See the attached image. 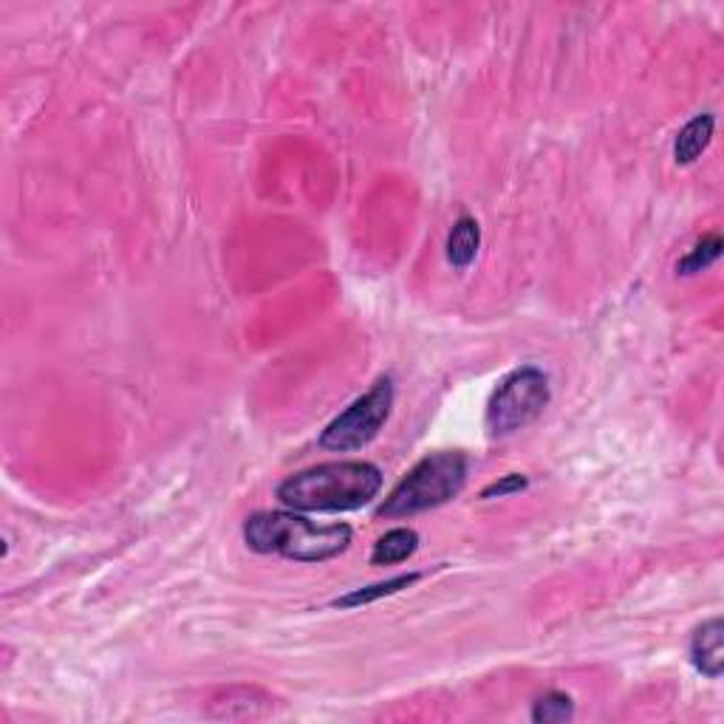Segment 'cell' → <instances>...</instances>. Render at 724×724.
Returning a JSON list of instances; mask_svg holds the SVG:
<instances>
[{
    "instance_id": "cell-7",
    "label": "cell",
    "mask_w": 724,
    "mask_h": 724,
    "mask_svg": "<svg viewBox=\"0 0 724 724\" xmlns=\"http://www.w3.org/2000/svg\"><path fill=\"white\" fill-rule=\"evenodd\" d=\"M713 130H716V119L710 114H699L694 116L685 128L676 134V142H674V158L676 165L688 167L694 165L696 158L702 156L704 151H708L710 139H713Z\"/></svg>"
},
{
    "instance_id": "cell-12",
    "label": "cell",
    "mask_w": 724,
    "mask_h": 724,
    "mask_svg": "<svg viewBox=\"0 0 724 724\" xmlns=\"http://www.w3.org/2000/svg\"><path fill=\"white\" fill-rule=\"evenodd\" d=\"M574 716V702L569 694L560 690H549L532 704V722L535 724H560L569 722Z\"/></svg>"
},
{
    "instance_id": "cell-13",
    "label": "cell",
    "mask_w": 724,
    "mask_h": 724,
    "mask_svg": "<svg viewBox=\"0 0 724 724\" xmlns=\"http://www.w3.org/2000/svg\"><path fill=\"white\" fill-rule=\"evenodd\" d=\"M526 487H530V479H526V475H521V473L501 475V479L493 481L490 487L481 490V501H490V498H504V495H516Z\"/></svg>"
},
{
    "instance_id": "cell-9",
    "label": "cell",
    "mask_w": 724,
    "mask_h": 724,
    "mask_svg": "<svg viewBox=\"0 0 724 724\" xmlns=\"http://www.w3.org/2000/svg\"><path fill=\"white\" fill-rule=\"evenodd\" d=\"M417 549H419L417 532L399 526V530L385 532V535L373 544L371 563L373 567H396V563H405Z\"/></svg>"
},
{
    "instance_id": "cell-1",
    "label": "cell",
    "mask_w": 724,
    "mask_h": 724,
    "mask_svg": "<svg viewBox=\"0 0 724 724\" xmlns=\"http://www.w3.org/2000/svg\"><path fill=\"white\" fill-rule=\"evenodd\" d=\"M380 490L382 473L371 461H329L289 475L278 501L294 512H348L371 504Z\"/></svg>"
},
{
    "instance_id": "cell-5",
    "label": "cell",
    "mask_w": 724,
    "mask_h": 724,
    "mask_svg": "<svg viewBox=\"0 0 724 724\" xmlns=\"http://www.w3.org/2000/svg\"><path fill=\"white\" fill-rule=\"evenodd\" d=\"M391 408H394V382H391V377H382V380L373 382L368 394L354 399L340 417L326 424V431L320 433V447L331 453H348L366 447L385 428Z\"/></svg>"
},
{
    "instance_id": "cell-4",
    "label": "cell",
    "mask_w": 724,
    "mask_h": 724,
    "mask_svg": "<svg viewBox=\"0 0 724 724\" xmlns=\"http://www.w3.org/2000/svg\"><path fill=\"white\" fill-rule=\"evenodd\" d=\"M546 405H549L546 373L535 366L516 368L498 382L487 402L484 422H487L490 436H509L521 431L544 414Z\"/></svg>"
},
{
    "instance_id": "cell-8",
    "label": "cell",
    "mask_w": 724,
    "mask_h": 724,
    "mask_svg": "<svg viewBox=\"0 0 724 724\" xmlns=\"http://www.w3.org/2000/svg\"><path fill=\"white\" fill-rule=\"evenodd\" d=\"M481 246V227L475 218L461 216L459 221L453 224L450 236H447V261H450L456 269H467L473 264L475 255H479Z\"/></svg>"
},
{
    "instance_id": "cell-3",
    "label": "cell",
    "mask_w": 724,
    "mask_h": 724,
    "mask_svg": "<svg viewBox=\"0 0 724 724\" xmlns=\"http://www.w3.org/2000/svg\"><path fill=\"white\" fill-rule=\"evenodd\" d=\"M467 481V459L459 450H442L424 456L410 467L408 475L391 490L385 501L377 507L380 518H408L424 509L442 507L459 495Z\"/></svg>"
},
{
    "instance_id": "cell-10",
    "label": "cell",
    "mask_w": 724,
    "mask_h": 724,
    "mask_svg": "<svg viewBox=\"0 0 724 724\" xmlns=\"http://www.w3.org/2000/svg\"><path fill=\"white\" fill-rule=\"evenodd\" d=\"M419 577H422V574L410 572V574H399V577H391V581L371 583V586H366V588H354V592H348V595L338 597V600H334V606H338V609H359V606L377 602V600H382V597L399 595L402 588H408V586H414V583H419Z\"/></svg>"
},
{
    "instance_id": "cell-6",
    "label": "cell",
    "mask_w": 724,
    "mask_h": 724,
    "mask_svg": "<svg viewBox=\"0 0 724 724\" xmlns=\"http://www.w3.org/2000/svg\"><path fill=\"white\" fill-rule=\"evenodd\" d=\"M690 662L708 679H719L724 671V623L722 617L704 620L690 637Z\"/></svg>"
},
{
    "instance_id": "cell-2",
    "label": "cell",
    "mask_w": 724,
    "mask_h": 724,
    "mask_svg": "<svg viewBox=\"0 0 724 724\" xmlns=\"http://www.w3.org/2000/svg\"><path fill=\"white\" fill-rule=\"evenodd\" d=\"M348 524H315L294 512H255L246 518L244 544L258 555H280L297 563H323L352 544Z\"/></svg>"
},
{
    "instance_id": "cell-11",
    "label": "cell",
    "mask_w": 724,
    "mask_h": 724,
    "mask_svg": "<svg viewBox=\"0 0 724 724\" xmlns=\"http://www.w3.org/2000/svg\"><path fill=\"white\" fill-rule=\"evenodd\" d=\"M722 250H724L722 236H719V232H708V236L699 238V241L682 255V261L676 264V272L679 275L704 272V269H710V266L722 258Z\"/></svg>"
}]
</instances>
